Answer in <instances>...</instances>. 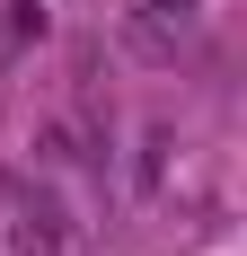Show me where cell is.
Here are the masks:
<instances>
[{
  "label": "cell",
  "mask_w": 247,
  "mask_h": 256,
  "mask_svg": "<svg viewBox=\"0 0 247 256\" xmlns=\"http://www.w3.org/2000/svg\"><path fill=\"white\" fill-rule=\"evenodd\" d=\"M9 248H18V256H62V248H71V221H62V204H53V194H18Z\"/></svg>",
  "instance_id": "cell-2"
},
{
  "label": "cell",
  "mask_w": 247,
  "mask_h": 256,
  "mask_svg": "<svg viewBox=\"0 0 247 256\" xmlns=\"http://www.w3.org/2000/svg\"><path fill=\"white\" fill-rule=\"evenodd\" d=\"M186 36H194V0H132V44L150 62H168Z\"/></svg>",
  "instance_id": "cell-1"
},
{
  "label": "cell",
  "mask_w": 247,
  "mask_h": 256,
  "mask_svg": "<svg viewBox=\"0 0 247 256\" xmlns=\"http://www.w3.org/2000/svg\"><path fill=\"white\" fill-rule=\"evenodd\" d=\"M26 36H44V0H9V18H0V53H18Z\"/></svg>",
  "instance_id": "cell-3"
}]
</instances>
